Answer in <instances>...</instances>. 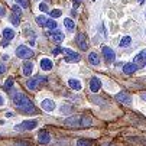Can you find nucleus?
<instances>
[{
    "label": "nucleus",
    "mask_w": 146,
    "mask_h": 146,
    "mask_svg": "<svg viewBox=\"0 0 146 146\" xmlns=\"http://www.w3.org/2000/svg\"><path fill=\"white\" fill-rule=\"evenodd\" d=\"M42 82H46V78H44V77H35V78H31V80L26 81V87L29 90H36V88H39V86L42 84Z\"/></svg>",
    "instance_id": "nucleus-5"
},
{
    "label": "nucleus",
    "mask_w": 146,
    "mask_h": 146,
    "mask_svg": "<svg viewBox=\"0 0 146 146\" xmlns=\"http://www.w3.org/2000/svg\"><path fill=\"white\" fill-rule=\"evenodd\" d=\"M40 106H42V109H44L45 111H54V110H55V103H54L52 100H49V98L44 100Z\"/></svg>",
    "instance_id": "nucleus-15"
},
{
    "label": "nucleus",
    "mask_w": 146,
    "mask_h": 146,
    "mask_svg": "<svg viewBox=\"0 0 146 146\" xmlns=\"http://www.w3.org/2000/svg\"><path fill=\"white\" fill-rule=\"evenodd\" d=\"M61 10L59 9H54V10H49V15H51V17H59L61 16Z\"/></svg>",
    "instance_id": "nucleus-28"
},
{
    "label": "nucleus",
    "mask_w": 146,
    "mask_h": 146,
    "mask_svg": "<svg viewBox=\"0 0 146 146\" xmlns=\"http://www.w3.org/2000/svg\"><path fill=\"white\" fill-rule=\"evenodd\" d=\"M100 87H101V81H100L97 77H93V78L90 80V90H91L93 93H97V91L100 90Z\"/></svg>",
    "instance_id": "nucleus-14"
},
{
    "label": "nucleus",
    "mask_w": 146,
    "mask_h": 146,
    "mask_svg": "<svg viewBox=\"0 0 146 146\" xmlns=\"http://www.w3.org/2000/svg\"><path fill=\"white\" fill-rule=\"evenodd\" d=\"M16 3L17 5H20V6H22V7H29V0H16Z\"/></svg>",
    "instance_id": "nucleus-29"
},
{
    "label": "nucleus",
    "mask_w": 146,
    "mask_h": 146,
    "mask_svg": "<svg viewBox=\"0 0 146 146\" xmlns=\"http://www.w3.org/2000/svg\"><path fill=\"white\" fill-rule=\"evenodd\" d=\"M16 55H17V58L28 59V58H32V56H33V51L29 49L28 46L20 45V46H17V49H16Z\"/></svg>",
    "instance_id": "nucleus-4"
},
{
    "label": "nucleus",
    "mask_w": 146,
    "mask_h": 146,
    "mask_svg": "<svg viewBox=\"0 0 146 146\" xmlns=\"http://www.w3.org/2000/svg\"><path fill=\"white\" fill-rule=\"evenodd\" d=\"M12 100H13L15 106H16L19 110H22V111H25V113H35V111H36L33 103H32L23 93L15 91V93L12 94Z\"/></svg>",
    "instance_id": "nucleus-1"
},
{
    "label": "nucleus",
    "mask_w": 146,
    "mask_h": 146,
    "mask_svg": "<svg viewBox=\"0 0 146 146\" xmlns=\"http://www.w3.org/2000/svg\"><path fill=\"white\" fill-rule=\"evenodd\" d=\"M12 10H13V13H15V15H17V16L22 15V10H20V7H19L17 5H15V6L12 7Z\"/></svg>",
    "instance_id": "nucleus-30"
},
{
    "label": "nucleus",
    "mask_w": 146,
    "mask_h": 146,
    "mask_svg": "<svg viewBox=\"0 0 146 146\" xmlns=\"http://www.w3.org/2000/svg\"><path fill=\"white\" fill-rule=\"evenodd\" d=\"M3 104H5V100H3L2 96H0V106H3Z\"/></svg>",
    "instance_id": "nucleus-36"
},
{
    "label": "nucleus",
    "mask_w": 146,
    "mask_h": 146,
    "mask_svg": "<svg viewBox=\"0 0 146 146\" xmlns=\"http://www.w3.org/2000/svg\"><path fill=\"white\" fill-rule=\"evenodd\" d=\"M130 42H132V38L126 35V36H123V38H121V40H120V46H121V48H126V46L130 45Z\"/></svg>",
    "instance_id": "nucleus-21"
},
{
    "label": "nucleus",
    "mask_w": 146,
    "mask_h": 146,
    "mask_svg": "<svg viewBox=\"0 0 146 146\" xmlns=\"http://www.w3.org/2000/svg\"><path fill=\"white\" fill-rule=\"evenodd\" d=\"M22 71H23V75L29 77V75L32 74V71H33V64H32V62H29V61L23 62V65H22Z\"/></svg>",
    "instance_id": "nucleus-16"
},
{
    "label": "nucleus",
    "mask_w": 146,
    "mask_h": 146,
    "mask_svg": "<svg viewBox=\"0 0 146 146\" xmlns=\"http://www.w3.org/2000/svg\"><path fill=\"white\" fill-rule=\"evenodd\" d=\"M36 124H38L36 120H25V121H22V123L16 124L15 129H16L17 132H28V130L35 129V127H36Z\"/></svg>",
    "instance_id": "nucleus-2"
},
{
    "label": "nucleus",
    "mask_w": 146,
    "mask_h": 146,
    "mask_svg": "<svg viewBox=\"0 0 146 146\" xmlns=\"http://www.w3.org/2000/svg\"><path fill=\"white\" fill-rule=\"evenodd\" d=\"M75 42L78 44V46L82 49V51H87L88 49V42H87V36L84 33H78L75 36Z\"/></svg>",
    "instance_id": "nucleus-7"
},
{
    "label": "nucleus",
    "mask_w": 146,
    "mask_h": 146,
    "mask_svg": "<svg viewBox=\"0 0 146 146\" xmlns=\"http://www.w3.org/2000/svg\"><path fill=\"white\" fill-rule=\"evenodd\" d=\"M13 84H15V80L10 77V78H7L6 80V82H5V90H10L12 87H13Z\"/></svg>",
    "instance_id": "nucleus-26"
},
{
    "label": "nucleus",
    "mask_w": 146,
    "mask_h": 146,
    "mask_svg": "<svg viewBox=\"0 0 146 146\" xmlns=\"http://www.w3.org/2000/svg\"><path fill=\"white\" fill-rule=\"evenodd\" d=\"M137 2H139V5H143V3H145V0H137Z\"/></svg>",
    "instance_id": "nucleus-37"
},
{
    "label": "nucleus",
    "mask_w": 146,
    "mask_h": 146,
    "mask_svg": "<svg viewBox=\"0 0 146 146\" xmlns=\"http://www.w3.org/2000/svg\"><path fill=\"white\" fill-rule=\"evenodd\" d=\"M90 145H91V142L86 140V139H78V142H77V146H90Z\"/></svg>",
    "instance_id": "nucleus-27"
},
{
    "label": "nucleus",
    "mask_w": 146,
    "mask_h": 146,
    "mask_svg": "<svg viewBox=\"0 0 146 146\" xmlns=\"http://www.w3.org/2000/svg\"><path fill=\"white\" fill-rule=\"evenodd\" d=\"M46 28L48 29H51V31H55L56 28H58V25H56V22L54 19H48V22H46Z\"/></svg>",
    "instance_id": "nucleus-25"
},
{
    "label": "nucleus",
    "mask_w": 146,
    "mask_h": 146,
    "mask_svg": "<svg viewBox=\"0 0 146 146\" xmlns=\"http://www.w3.org/2000/svg\"><path fill=\"white\" fill-rule=\"evenodd\" d=\"M103 55H104V58H106L109 62H113V61L116 59L114 51H113L111 48H109V46H103Z\"/></svg>",
    "instance_id": "nucleus-10"
},
{
    "label": "nucleus",
    "mask_w": 146,
    "mask_h": 146,
    "mask_svg": "<svg viewBox=\"0 0 146 146\" xmlns=\"http://www.w3.org/2000/svg\"><path fill=\"white\" fill-rule=\"evenodd\" d=\"M52 61L51 59H48V58H44V59H40V68H42L44 71H49V70H52Z\"/></svg>",
    "instance_id": "nucleus-19"
},
{
    "label": "nucleus",
    "mask_w": 146,
    "mask_h": 146,
    "mask_svg": "<svg viewBox=\"0 0 146 146\" xmlns=\"http://www.w3.org/2000/svg\"><path fill=\"white\" fill-rule=\"evenodd\" d=\"M75 2H77V3H80V2H81V0H75Z\"/></svg>",
    "instance_id": "nucleus-39"
},
{
    "label": "nucleus",
    "mask_w": 146,
    "mask_h": 146,
    "mask_svg": "<svg viewBox=\"0 0 146 146\" xmlns=\"http://www.w3.org/2000/svg\"><path fill=\"white\" fill-rule=\"evenodd\" d=\"M15 38V32L10 28L3 29V40H2V46H7V44Z\"/></svg>",
    "instance_id": "nucleus-8"
},
{
    "label": "nucleus",
    "mask_w": 146,
    "mask_h": 146,
    "mask_svg": "<svg viewBox=\"0 0 146 146\" xmlns=\"http://www.w3.org/2000/svg\"><path fill=\"white\" fill-rule=\"evenodd\" d=\"M16 146H28V143H25V142H17Z\"/></svg>",
    "instance_id": "nucleus-35"
},
{
    "label": "nucleus",
    "mask_w": 146,
    "mask_h": 146,
    "mask_svg": "<svg viewBox=\"0 0 146 146\" xmlns=\"http://www.w3.org/2000/svg\"><path fill=\"white\" fill-rule=\"evenodd\" d=\"M6 15V12H5V7H2V6H0V17H3Z\"/></svg>",
    "instance_id": "nucleus-33"
},
{
    "label": "nucleus",
    "mask_w": 146,
    "mask_h": 146,
    "mask_svg": "<svg viewBox=\"0 0 146 146\" xmlns=\"http://www.w3.org/2000/svg\"><path fill=\"white\" fill-rule=\"evenodd\" d=\"M38 139H39V143H42V145H46L51 142V136L46 130H40L39 135H38Z\"/></svg>",
    "instance_id": "nucleus-13"
},
{
    "label": "nucleus",
    "mask_w": 146,
    "mask_h": 146,
    "mask_svg": "<svg viewBox=\"0 0 146 146\" xmlns=\"http://www.w3.org/2000/svg\"><path fill=\"white\" fill-rule=\"evenodd\" d=\"M88 61L91 62L93 65H98V64H100V58H98V55H97L96 52H91V54L88 55Z\"/></svg>",
    "instance_id": "nucleus-20"
},
{
    "label": "nucleus",
    "mask_w": 146,
    "mask_h": 146,
    "mask_svg": "<svg viewBox=\"0 0 146 146\" xmlns=\"http://www.w3.org/2000/svg\"><path fill=\"white\" fill-rule=\"evenodd\" d=\"M10 22H12L15 26H19V25H20V16L12 13V16H10Z\"/></svg>",
    "instance_id": "nucleus-23"
},
{
    "label": "nucleus",
    "mask_w": 146,
    "mask_h": 146,
    "mask_svg": "<svg viewBox=\"0 0 146 146\" xmlns=\"http://www.w3.org/2000/svg\"><path fill=\"white\" fill-rule=\"evenodd\" d=\"M133 64H136L137 67H143L146 65V49H143L140 54H137L133 59Z\"/></svg>",
    "instance_id": "nucleus-9"
},
{
    "label": "nucleus",
    "mask_w": 146,
    "mask_h": 146,
    "mask_svg": "<svg viewBox=\"0 0 146 146\" xmlns=\"http://www.w3.org/2000/svg\"><path fill=\"white\" fill-rule=\"evenodd\" d=\"M136 70H139V67H137L136 64H124V65H123V72L127 74V75L133 74Z\"/></svg>",
    "instance_id": "nucleus-18"
},
{
    "label": "nucleus",
    "mask_w": 146,
    "mask_h": 146,
    "mask_svg": "<svg viewBox=\"0 0 146 146\" xmlns=\"http://www.w3.org/2000/svg\"><path fill=\"white\" fill-rule=\"evenodd\" d=\"M62 54L65 55V61L67 62H77L80 59V54L74 52L72 49L70 48H62Z\"/></svg>",
    "instance_id": "nucleus-6"
},
{
    "label": "nucleus",
    "mask_w": 146,
    "mask_h": 146,
    "mask_svg": "<svg viewBox=\"0 0 146 146\" xmlns=\"http://www.w3.org/2000/svg\"><path fill=\"white\" fill-rule=\"evenodd\" d=\"M46 22H48V19H46L45 16H38V17H36V23H38L39 26H46Z\"/></svg>",
    "instance_id": "nucleus-24"
},
{
    "label": "nucleus",
    "mask_w": 146,
    "mask_h": 146,
    "mask_svg": "<svg viewBox=\"0 0 146 146\" xmlns=\"http://www.w3.org/2000/svg\"><path fill=\"white\" fill-rule=\"evenodd\" d=\"M64 25H65V28H67V29H68L70 32H72V31L75 29V23L72 22L71 19H68V17H67V19L64 20Z\"/></svg>",
    "instance_id": "nucleus-22"
},
{
    "label": "nucleus",
    "mask_w": 146,
    "mask_h": 146,
    "mask_svg": "<svg viewBox=\"0 0 146 146\" xmlns=\"http://www.w3.org/2000/svg\"><path fill=\"white\" fill-rule=\"evenodd\" d=\"M116 100H117L119 103H123V104H130V103H132L130 96H129L127 93H124V91H121V93L116 94Z\"/></svg>",
    "instance_id": "nucleus-12"
},
{
    "label": "nucleus",
    "mask_w": 146,
    "mask_h": 146,
    "mask_svg": "<svg viewBox=\"0 0 146 146\" xmlns=\"http://www.w3.org/2000/svg\"><path fill=\"white\" fill-rule=\"evenodd\" d=\"M49 36H51V39L54 40V42H56V44H59V42H62V40H64V33H62L61 31H58V29L51 31V32H49Z\"/></svg>",
    "instance_id": "nucleus-11"
},
{
    "label": "nucleus",
    "mask_w": 146,
    "mask_h": 146,
    "mask_svg": "<svg viewBox=\"0 0 146 146\" xmlns=\"http://www.w3.org/2000/svg\"><path fill=\"white\" fill-rule=\"evenodd\" d=\"M142 98H143V100H146V94H143V96H142Z\"/></svg>",
    "instance_id": "nucleus-38"
},
{
    "label": "nucleus",
    "mask_w": 146,
    "mask_h": 146,
    "mask_svg": "<svg viewBox=\"0 0 146 146\" xmlns=\"http://www.w3.org/2000/svg\"><path fill=\"white\" fill-rule=\"evenodd\" d=\"M82 117L84 116H70L68 119H65V124L70 127H74V129H78V127H82Z\"/></svg>",
    "instance_id": "nucleus-3"
},
{
    "label": "nucleus",
    "mask_w": 146,
    "mask_h": 146,
    "mask_svg": "<svg viewBox=\"0 0 146 146\" xmlns=\"http://www.w3.org/2000/svg\"><path fill=\"white\" fill-rule=\"evenodd\" d=\"M5 71H6V67H5L3 64H0V74H3Z\"/></svg>",
    "instance_id": "nucleus-34"
},
{
    "label": "nucleus",
    "mask_w": 146,
    "mask_h": 146,
    "mask_svg": "<svg viewBox=\"0 0 146 146\" xmlns=\"http://www.w3.org/2000/svg\"><path fill=\"white\" fill-rule=\"evenodd\" d=\"M39 9L42 10V12H48V13H49V7H48L46 3H40V5H39Z\"/></svg>",
    "instance_id": "nucleus-31"
},
{
    "label": "nucleus",
    "mask_w": 146,
    "mask_h": 146,
    "mask_svg": "<svg viewBox=\"0 0 146 146\" xmlns=\"http://www.w3.org/2000/svg\"><path fill=\"white\" fill-rule=\"evenodd\" d=\"M61 52H62V48H55V49L52 51L54 55H58V54H61Z\"/></svg>",
    "instance_id": "nucleus-32"
},
{
    "label": "nucleus",
    "mask_w": 146,
    "mask_h": 146,
    "mask_svg": "<svg viewBox=\"0 0 146 146\" xmlns=\"http://www.w3.org/2000/svg\"><path fill=\"white\" fill-rule=\"evenodd\" d=\"M68 86H70V88H72V90H75V91H80V90L82 88L81 81H78V80H75V78H70V80H68Z\"/></svg>",
    "instance_id": "nucleus-17"
}]
</instances>
